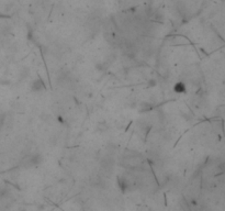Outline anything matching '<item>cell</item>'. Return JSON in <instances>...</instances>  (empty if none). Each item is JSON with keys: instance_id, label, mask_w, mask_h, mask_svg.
<instances>
[{"instance_id": "6da1fadb", "label": "cell", "mask_w": 225, "mask_h": 211, "mask_svg": "<svg viewBox=\"0 0 225 211\" xmlns=\"http://www.w3.org/2000/svg\"><path fill=\"white\" fill-rule=\"evenodd\" d=\"M31 89L32 91H35V92H39V91H42V90L45 89V86L43 84V81L41 79H35L31 84Z\"/></svg>"}, {"instance_id": "7a4b0ae2", "label": "cell", "mask_w": 225, "mask_h": 211, "mask_svg": "<svg viewBox=\"0 0 225 211\" xmlns=\"http://www.w3.org/2000/svg\"><path fill=\"white\" fill-rule=\"evenodd\" d=\"M119 188L122 190V193H125L130 189V184L125 178H119Z\"/></svg>"}, {"instance_id": "3957f363", "label": "cell", "mask_w": 225, "mask_h": 211, "mask_svg": "<svg viewBox=\"0 0 225 211\" xmlns=\"http://www.w3.org/2000/svg\"><path fill=\"white\" fill-rule=\"evenodd\" d=\"M174 90H175L176 92H178V94H184V92H186L187 88H186V85L184 83L179 81V83H177V84L174 86Z\"/></svg>"}, {"instance_id": "277c9868", "label": "cell", "mask_w": 225, "mask_h": 211, "mask_svg": "<svg viewBox=\"0 0 225 211\" xmlns=\"http://www.w3.org/2000/svg\"><path fill=\"white\" fill-rule=\"evenodd\" d=\"M98 126H99L100 130H102V132L108 130V124H107L105 122H99V123H98Z\"/></svg>"}, {"instance_id": "5b68a950", "label": "cell", "mask_w": 225, "mask_h": 211, "mask_svg": "<svg viewBox=\"0 0 225 211\" xmlns=\"http://www.w3.org/2000/svg\"><path fill=\"white\" fill-rule=\"evenodd\" d=\"M154 86H156V80L155 79H150L148 81V87H154Z\"/></svg>"}]
</instances>
